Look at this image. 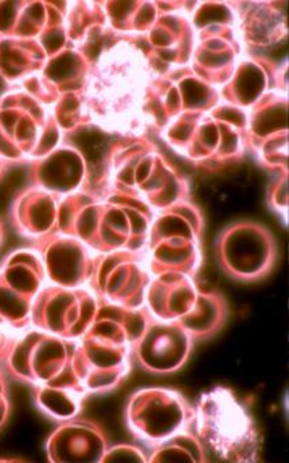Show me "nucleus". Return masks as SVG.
Listing matches in <instances>:
<instances>
[{"mask_svg":"<svg viewBox=\"0 0 289 463\" xmlns=\"http://www.w3.org/2000/svg\"><path fill=\"white\" fill-rule=\"evenodd\" d=\"M154 218V210L138 197L81 189L60 202L58 231L83 241L97 254L144 250Z\"/></svg>","mask_w":289,"mask_h":463,"instance_id":"obj_1","label":"nucleus"},{"mask_svg":"<svg viewBox=\"0 0 289 463\" xmlns=\"http://www.w3.org/2000/svg\"><path fill=\"white\" fill-rule=\"evenodd\" d=\"M191 428L207 455L217 460L255 463L260 459L262 433L251 411L226 386H215L199 397Z\"/></svg>","mask_w":289,"mask_h":463,"instance_id":"obj_2","label":"nucleus"},{"mask_svg":"<svg viewBox=\"0 0 289 463\" xmlns=\"http://www.w3.org/2000/svg\"><path fill=\"white\" fill-rule=\"evenodd\" d=\"M107 191L144 200L154 213L185 200L188 186L177 171L144 142L117 144L107 160Z\"/></svg>","mask_w":289,"mask_h":463,"instance_id":"obj_3","label":"nucleus"},{"mask_svg":"<svg viewBox=\"0 0 289 463\" xmlns=\"http://www.w3.org/2000/svg\"><path fill=\"white\" fill-rule=\"evenodd\" d=\"M201 225L199 210L186 200L160 212L144 247L152 275L175 272L191 278L200 264Z\"/></svg>","mask_w":289,"mask_h":463,"instance_id":"obj_4","label":"nucleus"},{"mask_svg":"<svg viewBox=\"0 0 289 463\" xmlns=\"http://www.w3.org/2000/svg\"><path fill=\"white\" fill-rule=\"evenodd\" d=\"M31 97L10 91L0 97V157L5 162H36L61 145V133L39 122Z\"/></svg>","mask_w":289,"mask_h":463,"instance_id":"obj_5","label":"nucleus"},{"mask_svg":"<svg viewBox=\"0 0 289 463\" xmlns=\"http://www.w3.org/2000/svg\"><path fill=\"white\" fill-rule=\"evenodd\" d=\"M126 425L149 449L191 428L194 407L181 392L163 386L138 389L128 397Z\"/></svg>","mask_w":289,"mask_h":463,"instance_id":"obj_6","label":"nucleus"},{"mask_svg":"<svg viewBox=\"0 0 289 463\" xmlns=\"http://www.w3.org/2000/svg\"><path fill=\"white\" fill-rule=\"evenodd\" d=\"M76 341L52 335L35 327L13 335L2 370L26 385L52 383L72 370Z\"/></svg>","mask_w":289,"mask_h":463,"instance_id":"obj_7","label":"nucleus"},{"mask_svg":"<svg viewBox=\"0 0 289 463\" xmlns=\"http://www.w3.org/2000/svg\"><path fill=\"white\" fill-rule=\"evenodd\" d=\"M46 283L43 262L35 249L7 255L0 264V327L13 335L31 327L33 301Z\"/></svg>","mask_w":289,"mask_h":463,"instance_id":"obj_8","label":"nucleus"},{"mask_svg":"<svg viewBox=\"0 0 289 463\" xmlns=\"http://www.w3.org/2000/svg\"><path fill=\"white\" fill-rule=\"evenodd\" d=\"M98 307L99 298L90 287L46 283L33 301L31 327L78 341L93 325Z\"/></svg>","mask_w":289,"mask_h":463,"instance_id":"obj_9","label":"nucleus"},{"mask_svg":"<svg viewBox=\"0 0 289 463\" xmlns=\"http://www.w3.org/2000/svg\"><path fill=\"white\" fill-rule=\"evenodd\" d=\"M154 275L144 250H119L99 254L90 287L101 301L144 307Z\"/></svg>","mask_w":289,"mask_h":463,"instance_id":"obj_10","label":"nucleus"},{"mask_svg":"<svg viewBox=\"0 0 289 463\" xmlns=\"http://www.w3.org/2000/svg\"><path fill=\"white\" fill-rule=\"evenodd\" d=\"M220 267L230 278L256 281L275 267L277 247L272 233L256 222H238L219 236L217 246Z\"/></svg>","mask_w":289,"mask_h":463,"instance_id":"obj_11","label":"nucleus"},{"mask_svg":"<svg viewBox=\"0 0 289 463\" xmlns=\"http://www.w3.org/2000/svg\"><path fill=\"white\" fill-rule=\"evenodd\" d=\"M72 368L87 393H109L119 388L130 375L133 352L130 345L86 333L76 341Z\"/></svg>","mask_w":289,"mask_h":463,"instance_id":"obj_12","label":"nucleus"},{"mask_svg":"<svg viewBox=\"0 0 289 463\" xmlns=\"http://www.w3.org/2000/svg\"><path fill=\"white\" fill-rule=\"evenodd\" d=\"M194 342L182 326L154 317L131 347L133 362L157 375L177 373L188 363Z\"/></svg>","mask_w":289,"mask_h":463,"instance_id":"obj_13","label":"nucleus"},{"mask_svg":"<svg viewBox=\"0 0 289 463\" xmlns=\"http://www.w3.org/2000/svg\"><path fill=\"white\" fill-rule=\"evenodd\" d=\"M35 250L43 262L47 283L70 288L90 284L99 254L83 241L57 232L36 241Z\"/></svg>","mask_w":289,"mask_h":463,"instance_id":"obj_14","label":"nucleus"},{"mask_svg":"<svg viewBox=\"0 0 289 463\" xmlns=\"http://www.w3.org/2000/svg\"><path fill=\"white\" fill-rule=\"evenodd\" d=\"M58 423L60 425L50 433L44 446L50 462H101L109 440L98 423L79 415Z\"/></svg>","mask_w":289,"mask_h":463,"instance_id":"obj_15","label":"nucleus"},{"mask_svg":"<svg viewBox=\"0 0 289 463\" xmlns=\"http://www.w3.org/2000/svg\"><path fill=\"white\" fill-rule=\"evenodd\" d=\"M33 185L57 196L81 191L89 180V165L80 149L73 145H60L42 159L33 163Z\"/></svg>","mask_w":289,"mask_h":463,"instance_id":"obj_16","label":"nucleus"},{"mask_svg":"<svg viewBox=\"0 0 289 463\" xmlns=\"http://www.w3.org/2000/svg\"><path fill=\"white\" fill-rule=\"evenodd\" d=\"M60 196L31 186L21 192L12 204L10 218L15 231L23 238L36 241L54 235L58 231Z\"/></svg>","mask_w":289,"mask_h":463,"instance_id":"obj_17","label":"nucleus"},{"mask_svg":"<svg viewBox=\"0 0 289 463\" xmlns=\"http://www.w3.org/2000/svg\"><path fill=\"white\" fill-rule=\"evenodd\" d=\"M199 293L191 276L162 273L152 279L144 307L157 320L178 323L193 309Z\"/></svg>","mask_w":289,"mask_h":463,"instance_id":"obj_18","label":"nucleus"},{"mask_svg":"<svg viewBox=\"0 0 289 463\" xmlns=\"http://www.w3.org/2000/svg\"><path fill=\"white\" fill-rule=\"evenodd\" d=\"M152 318L146 307H122L99 299L98 312L87 333L133 347Z\"/></svg>","mask_w":289,"mask_h":463,"instance_id":"obj_19","label":"nucleus"},{"mask_svg":"<svg viewBox=\"0 0 289 463\" xmlns=\"http://www.w3.org/2000/svg\"><path fill=\"white\" fill-rule=\"evenodd\" d=\"M89 396L73 368L52 383L33 386L36 407L57 422L78 417Z\"/></svg>","mask_w":289,"mask_h":463,"instance_id":"obj_20","label":"nucleus"},{"mask_svg":"<svg viewBox=\"0 0 289 463\" xmlns=\"http://www.w3.org/2000/svg\"><path fill=\"white\" fill-rule=\"evenodd\" d=\"M228 310L225 299L214 293H199L193 309L181 318L182 326L194 341L211 338L222 330Z\"/></svg>","mask_w":289,"mask_h":463,"instance_id":"obj_21","label":"nucleus"},{"mask_svg":"<svg viewBox=\"0 0 289 463\" xmlns=\"http://www.w3.org/2000/svg\"><path fill=\"white\" fill-rule=\"evenodd\" d=\"M41 54L38 46L26 39L0 36V76L9 83L23 80L36 70Z\"/></svg>","mask_w":289,"mask_h":463,"instance_id":"obj_22","label":"nucleus"},{"mask_svg":"<svg viewBox=\"0 0 289 463\" xmlns=\"http://www.w3.org/2000/svg\"><path fill=\"white\" fill-rule=\"evenodd\" d=\"M148 462H209V455L200 443L193 428L185 429L172 438L154 447L149 452Z\"/></svg>","mask_w":289,"mask_h":463,"instance_id":"obj_23","label":"nucleus"},{"mask_svg":"<svg viewBox=\"0 0 289 463\" xmlns=\"http://www.w3.org/2000/svg\"><path fill=\"white\" fill-rule=\"evenodd\" d=\"M101 462H148V455L133 444H116L107 447Z\"/></svg>","mask_w":289,"mask_h":463,"instance_id":"obj_24","label":"nucleus"},{"mask_svg":"<svg viewBox=\"0 0 289 463\" xmlns=\"http://www.w3.org/2000/svg\"><path fill=\"white\" fill-rule=\"evenodd\" d=\"M270 203H272L275 212L280 213L286 218V213H288V175L286 173H284L278 178L277 183L273 185Z\"/></svg>","mask_w":289,"mask_h":463,"instance_id":"obj_25","label":"nucleus"},{"mask_svg":"<svg viewBox=\"0 0 289 463\" xmlns=\"http://www.w3.org/2000/svg\"><path fill=\"white\" fill-rule=\"evenodd\" d=\"M10 405L9 388H7L6 375L5 371L0 368V429L6 425L9 420Z\"/></svg>","mask_w":289,"mask_h":463,"instance_id":"obj_26","label":"nucleus"},{"mask_svg":"<svg viewBox=\"0 0 289 463\" xmlns=\"http://www.w3.org/2000/svg\"><path fill=\"white\" fill-rule=\"evenodd\" d=\"M12 339L13 334L7 333L6 330L0 327V365H2L5 357H6L10 344H12Z\"/></svg>","mask_w":289,"mask_h":463,"instance_id":"obj_27","label":"nucleus"},{"mask_svg":"<svg viewBox=\"0 0 289 463\" xmlns=\"http://www.w3.org/2000/svg\"><path fill=\"white\" fill-rule=\"evenodd\" d=\"M5 238H6V229H5L4 221L0 220V249L4 246Z\"/></svg>","mask_w":289,"mask_h":463,"instance_id":"obj_28","label":"nucleus"},{"mask_svg":"<svg viewBox=\"0 0 289 463\" xmlns=\"http://www.w3.org/2000/svg\"><path fill=\"white\" fill-rule=\"evenodd\" d=\"M9 163L5 162L2 157H0V180L4 178L5 173H6L7 167H9Z\"/></svg>","mask_w":289,"mask_h":463,"instance_id":"obj_29","label":"nucleus"}]
</instances>
